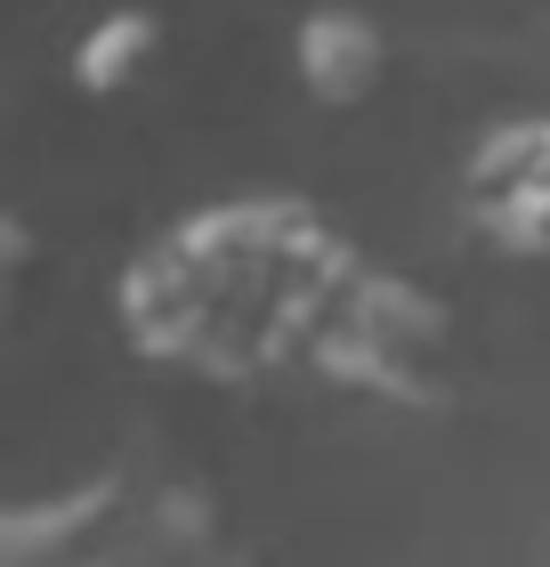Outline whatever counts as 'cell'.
Masks as SVG:
<instances>
[{
  "instance_id": "6da1fadb",
  "label": "cell",
  "mask_w": 550,
  "mask_h": 567,
  "mask_svg": "<svg viewBox=\"0 0 550 567\" xmlns=\"http://www.w3.org/2000/svg\"><path fill=\"white\" fill-rule=\"evenodd\" d=\"M437 357L445 317L413 284H356V300H340V324L324 332V365L381 398H437Z\"/></svg>"
},
{
  "instance_id": "7a4b0ae2",
  "label": "cell",
  "mask_w": 550,
  "mask_h": 567,
  "mask_svg": "<svg viewBox=\"0 0 550 567\" xmlns=\"http://www.w3.org/2000/svg\"><path fill=\"white\" fill-rule=\"evenodd\" d=\"M388 73V41L373 17L356 9H316L300 24V82L324 97V106H356V97H373Z\"/></svg>"
},
{
  "instance_id": "3957f363",
  "label": "cell",
  "mask_w": 550,
  "mask_h": 567,
  "mask_svg": "<svg viewBox=\"0 0 550 567\" xmlns=\"http://www.w3.org/2000/svg\"><path fill=\"white\" fill-rule=\"evenodd\" d=\"M154 49H163V24H154L146 9H114V17H97L90 24V41L73 49V82L82 90H129V73H138Z\"/></svg>"
}]
</instances>
